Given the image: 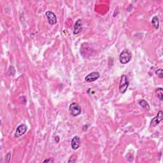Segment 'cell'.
<instances>
[{
	"label": "cell",
	"instance_id": "6da1fadb",
	"mask_svg": "<svg viewBox=\"0 0 163 163\" xmlns=\"http://www.w3.org/2000/svg\"><path fill=\"white\" fill-rule=\"evenodd\" d=\"M129 87V80L126 75H124L120 78V82L119 84V92L121 94H124L126 92Z\"/></svg>",
	"mask_w": 163,
	"mask_h": 163
},
{
	"label": "cell",
	"instance_id": "7a4b0ae2",
	"mask_svg": "<svg viewBox=\"0 0 163 163\" xmlns=\"http://www.w3.org/2000/svg\"><path fill=\"white\" fill-rule=\"evenodd\" d=\"M132 58V54L128 50H124L120 53L119 60L122 64H126L131 61Z\"/></svg>",
	"mask_w": 163,
	"mask_h": 163
},
{
	"label": "cell",
	"instance_id": "3957f363",
	"mask_svg": "<svg viewBox=\"0 0 163 163\" xmlns=\"http://www.w3.org/2000/svg\"><path fill=\"white\" fill-rule=\"evenodd\" d=\"M69 112L72 116L77 117L81 113V108L80 106L77 103H73L70 105L69 108Z\"/></svg>",
	"mask_w": 163,
	"mask_h": 163
},
{
	"label": "cell",
	"instance_id": "277c9868",
	"mask_svg": "<svg viewBox=\"0 0 163 163\" xmlns=\"http://www.w3.org/2000/svg\"><path fill=\"white\" fill-rule=\"evenodd\" d=\"M27 130H28V126H27L26 124H22L19 126L16 129V134H15V137L19 138L21 137V136H22L23 134H24L26 133Z\"/></svg>",
	"mask_w": 163,
	"mask_h": 163
},
{
	"label": "cell",
	"instance_id": "5b68a950",
	"mask_svg": "<svg viewBox=\"0 0 163 163\" xmlns=\"http://www.w3.org/2000/svg\"><path fill=\"white\" fill-rule=\"evenodd\" d=\"M45 16L47 18V20L50 25H54L57 22V17L54 12L51 11H48L45 13Z\"/></svg>",
	"mask_w": 163,
	"mask_h": 163
},
{
	"label": "cell",
	"instance_id": "8992f818",
	"mask_svg": "<svg viewBox=\"0 0 163 163\" xmlns=\"http://www.w3.org/2000/svg\"><path fill=\"white\" fill-rule=\"evenodd\" d=\"M100 77V75L98 72H92V73L89 74L87 75L85 78V80L87 82H94L96 80H98V78Z\"/></svg>",
	"mask_w": 163,
	"mask_h": 163
},
{
	"label": "cell",
	"instance_id": "52a82bcc",
	"mask_svg": "<svg viewBox=\"0 0 163 163\" xmlns=\"http://www.w3.org/2000/svg\"><path fill=\"white\" fill-rule=\"evenodd\" d=\"M163 119V112L162 111H159L158 115L156 117H154L151 122V126H156L159 124V122L162 121V120Z\"/></svg>",
	"mask_w": 163,
	"mask_h": 163
},
{
	"label": "cell",
	"instance_id": "ba28073f",
	"mask_svg": "<svg viewBox=\"0 0 163 163\" xmlns=\"http://www.w3.org/2000/svg\"><path fill=\"white\" fill-rule=\"evenodd\" d=\"M71 148L73 150H77L79 148L80 145V139L79 138V137L78 136H75L71 140Z\"/></svg>",
	"mask_w": 163,
	"mask_h": 163
},
{
	"label": "cell",
	"instance_id": "9c48e42d",
	"mask_svg": "<svg viewBox=\"0 0 163 163\" xmlns=\"http://www.w3.org/2000/svg\"><path fill=\"white\" fill-rule=\"evenodd\" d=\"M82 21L81 19H78L75 22L74 26V34H78L82 31Z\"/></svg>",
	"mask_w": 163,
	"mask_h": 163
},
{
	"label": "cell",
	"instance_id": "30bf717a",
	"mask_svg": "<svg viewBox=\"0 0 163 163\" xmlns=\"http://www.w3.org/2000/svg\"><path fill=\"white\" fill-rule=\"evenodd\" d=\"M152 24L156 29H158L159 28V18L158 16H155L153 17L152 20Z\"/></svg>",
	"mask_w": 163,
	"mask_h": 163
},
{
	"label": "cell",
	"instance_id": "8fae6325",
	"mask_svg": "<svg viewBox=\"0 0 163 163\" xmlns=\"http://www.w3.org/2000/svg\"><path fill=\"white\" fill-rule=\"evenodd\" d=\"M156 95L158 96V98L161 100V101H162L163 100V89L161 87H159L158 89H157L156 90Z\"/></svg>",
	"mask_w": 163,
	"mask_h": 163
},
{
	"label": "cell",
	"instance_id": "7c38bea8",
	"mask_svg": "<svg viewBox=\"0 0 163 163\" xmlns=\"http://www.w3.org/2000/svg\"><path fill=\"white\" fill-rule=\"evenodd\" d=\"M139 105H140L142 108H145L146 110H149L150 108L149 104L145 100H144V99H142V100H140V101H139Z\"/></svg>",
	"mask_w": 163,
	"mask_h": 163
},
{
	"label": "cell",
	"instance_id": "4fadbf2b",
	"mask_svg": "<svg viewBox=\"0 0 163 163\" xmlns=\"http://www.w3.org/2000/svg\"><path fill=\"white\" fill-rule=\"evenodd\" d=\"M156 74L158 75V77L162 78L163 77V70L162 69H157V70L156 71Z\"/></svg>",
	"mask_w": 163,
	"mask_h": 163
},
{
	"label": "cell",
	"instance_id": "5bb4252c",
	"mask_svg": "<svg viewBox=\"0 0 163 163\" xmlns=\"http://www.w3.org/2000/svg\"><path fill=\"white\" fill-rule=\"evenodd\" d=\"M43 162H54V160H52L51 158L48 159H45V161H43Z\"/></svg>",
	"mask_w": 163,
	"mask_h": 163
},
{
	"label": "cell",
	"instance_id": "9a60e30c",
	"mask_svg": "<svg viewBox=\"0 0 163 163\" xmlns=\"http://www.w3.org/2000/svg\"><path fill=\"white\" fill-rule=\"evenodd\" d=\"M10 157H11V153H10V152H8V153L7 156V162H9V161H10Z\"/></svg>",
	"mask_w": 163,
	"mask_h": 163
}]
</instances>
